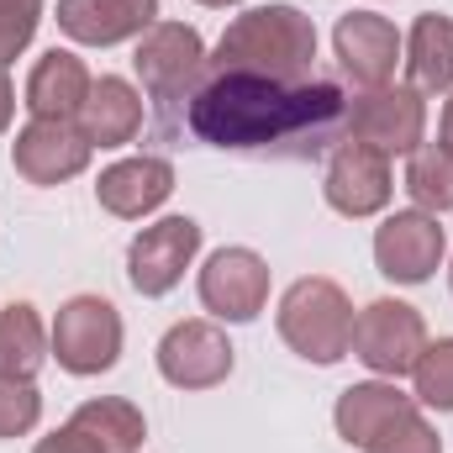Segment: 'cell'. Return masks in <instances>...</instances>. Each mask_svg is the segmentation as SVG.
<instances>
[{
    "mask_svg": "<svg viewBox=\"0 0 453 453\" xmlns=\"http://www.w3.org/2000/svg\"><path fill=\"white\" fill-rule=\"evenodd\" d=\"M417 406H433V411H453V338H438L422 348L417 369Z\"/></svg>",
    "mask_w": 453,
    "mask_h": 453,
    "instance_id": "obj_24",
    "label": "cell"
},
{
    "mask_svg": "<svg viewBox=\"0 0 453 453\" xmlns=\"http://www.w3.org/2000/svg\"><path fill=\"white\" fill-rule=\"evenodd\" d=\"M48 348H53V342H48V327H42V317H37L32 301H11V306L0 311V374L32 380V374L42 369Z\"/></svg>",
    "mask_w": 453,
    "mask_h": 453,
    "instance_id": "obj_21",
    "label": "cell"
},
{
    "mask_svg": "<svg viewBox=\"0 0 453 453\" xmlns=\"http://www.w3.org/2000/svg\"><path fill=\"white\" fill-rule=\"evenodd\" d=\"M422 348H427V322H422V311L406 306V301H369V306L353 317V348H348V353H353L364 369L385 374V380L411 374L417 358H422Z\"/></svg>",
    "mask_w": 453,
    "mask_h": 453,
    "instance_id": "obj_5",
    "label": "cell"
},
{
    "mask_svg": "<svg viewBox=\"0 0 453 453\" xmlns=\"http://www.w3.org/2000/svg\"><path fill=\"white\" fill-rule=\"evenodd\" d=\"M196 5H237V0H196Z\"/></svg>",
    "mask_w": 453,
    "mask_h": 453,
    "instance_id": "obj_31",
    "label": "cell"
},
{
    "mask_svg": "<svg viewBox=\"0 0 453 453\" xmlns=\"http://www.w3.org/2000/svg\"><path fill=\"white\" fill-rule=\"evenodd\" d=\"M449 274H453V269H449Z\"/></svg>",
    "mask_w": 453,
    "mask_h": 453,
    "instance_id": "obj_32",
    "label": "cell"
},
{
    "mask_svg": "<svg viewBox=\"0 0 453 453\" xmlns=\"http://www.w3.org/2000/svg\"><path fill=\"white\" fill-rule=\"evenodd\" d=\"M158 21V0H58V27L85 48L142 37Z\"/></svg>",
    "mask_w": 453,
    "mask_h": 453,
    "instance_id": "obj_16",
    "label": "cell"
},
{
    "mask_svg": "<svg viewBox=\"0 0 453 453\" xmlns=\"http://www.w3.org/2000/svg\"><path fill=\"white\" fill-rule=\"evenodd\" d=\"M427 132V101L411 85H374L348 106V137L395 158V153H417Z\"/></svg>",
    "mask_w": 453,
    "mask_h": 453,
    "instance_id": "obj_7",
    "label": "cell"
},
{
    "mask_svg": "<svg viewBox=\"0 0 453 453\" xmlns=\"http://www.w3.org/2000/svg\"><path fill=\"white\" fill-rule=\"evenodd\" d=\"M74 121H80L90 148H121V142H132L142 132V96L127 80L106 74V80L90 85V96H85V106H80Z\"/></svg>",
    "mask_w": 453,
    "mask_h": 453,
    "instance_id": "obj_19",
    "label": "cell"
},
{
    "mask_svg": "<svg viewBox=\"0 0 453 453\" xmlns=\"http://www.w3.org/2000/svg\"><path fill=\"white\" fill-rule=\"evenodd\" d=\"M443 148L453 153V96H449V106H443Z\"/></svg>",
    "mask_w": 453,
    "mask_h": 453,
    "instance_id": "obj_30",
    "label": "cell"
},
{
    "mask_svg": "<svg viewBox=\"0 0 453 453\" xmlns=\"http://www.w3.org/2000/svg\"><path fill=\"white\" fill-rule=\"evenodd\" d=\"M69 422H80L90 438H101V449L106 453H137L142 449V438H148V422H142V411L132 406V401H121V395H101V401H85Z\"/></svg>",
    "mask_w": 453,
    "mask_h": 453,
    "instance_id": "obj_22",
    "label": "cell"
},
{
    "mask_svg": "<svg viewBox=\"0 0 453 453\" xmlns=\"http://www.w3.org/2000/svg\"><path fill=\"white\" fill-rule=\"evenodd\" d=\"M37 417H42V395H37V385H32V380H11V374H0V438H21V433H32Z\"/></svg>",
    "mask_w": 453,
    "mask_h": 453,
    "instance_id": "obj_25",
    "label": "cell"
},
{
    "mask_svg": "<svg viewBox=\"0 0 453 453\" xmlns=\"http://www.w3.org/2000/svg\"><path fill=\"white\" fill-rule=\"evenodd\" d=\"M32 453H106V449H101V438H90L80 422H64L58 433H48Z\"/></svg>",
    "mask_w": 453,
    "mask_h": 453,
    "instance_id": "obj_28",
    "label": "cell"
},
{
    "mask_svg": "<svg viewBox=\"0 0 453 453\" xmlns=\"http://www.w3.org/2000/svg\"><path fill=\"white\" fill-rule=\"evenodd\" d=\"M280 338L290 353H301L306 364H338L353 348V306L342 296V285L311 274L296 280L280 301Z\"/></svg>",
    "mask_w": 453,
    "mask_h": 453,
    "instance_id": "obj_3",
    "label": "cell"
},
{
    "mask_svg": "<svg viewBox=\"0 0 453 453\" xmlns=\"http://www.w3.org/2000/svg\"><path fill=\"white\" fill-rule=\"evenodd\" d=\"M169 196H174V169H169V158H148V153L121 158L111 169H101V180H96V201L121 222H137V217L158 211Z\"/></svg>",
    "mask_w": 453,
    "mask_h": 453,
    "instance_id": "obj_15",
    "label": "cell"
},
{
    "mask_svg": "<svg viewBox=\"0 0 453 453\" xmlns=\"http://www.w3.org/2000/svg\"><path fill=\"white\" fill-rule=\"evenodd\" d=\"M206 69L264 74V80H280V85L317 80V27L301 5H253L222 32Z\"/></svg>",
    "mask_w": 453,
    "mask_h": 453,
    "instance_id": "obj_2",
    "label": "cell"
},
{
    "mask_svg": "<svg viewBox=\"0 0 453 453\" xmlns=\"http://www.w3.org/2000/svg\"><path fill=\"white\" fill-rule=\"evenodd\" d=\"M37 21H42V0H0V64L27 53V42L37 37Z\"/></svg>",
    "mask_w": 453,
    "mask_h": 453,
    "instance_id": "obj_26",
    "label": "cell"
},
{
    "mask_svg": "<svg viewBox=\"0 0 453 453\" xmlns=\"http://www.w3.org/2000/svg\"><path fill=\"white\" fill-rule=\"evenodd\" d=\"M406 196L417 211H453V153L443 142H422L406 164Z\"/></svg>",
    "mask_w": 453,
    "mask_h": 453,
    "instance_id": "obj_23",
    "label": "cell"
},
{
    "mask_svg": "<svg viewBox=\"0 0 453 453\" xmlns=\"http://www.w3.org/2000/svg\"><path fill=\"white\" fill-rule=\"evenodd\" d=\"M322 190H327V206H333L338 217H374V211H385L390 196H395L390 158L348 137V142L333 148V164H327Z\"/></svg>",
    "mask_w": 453,
    "mask_h": 453,
    "instance_id": "obj_13",
    "label": "cell"
},
{
    "mask_svg": "<svg viewBox=\"0 0 453 453\" xmlns=\"http://www.w3.org/2000/svg\"><path fill=\"white\" fill-rule=\"evenodd\" d=\"M185 121L201 142L226 148V153L306 158V153H322L348 127V101L333 80L280 85L264 74L206 69L201 90L185 101Z\"/></svg>",
    "mask_w": 453,
    "mask_h": 453,
    "instance_id": "obj_1",
    "label": "cell"
},
{
    "mask_svg": "<svg viewBox=\"0 0 453 453\" xmlns=\"http://www.w3.org/2000/svg\"><path fill=\"white\" fill-rule=\"evenodd\" d=\"M48 342H53V358L69 374H80V380L106 374L121 358V317H116L111 301H101V296H74V301L58 306Z\"/></svg>",
    "mask_w": 453,
    "mask_h": 453,
    "instance_id": "obj_6",
    "label": "cell"
},
{
    "mask_svg": "<svg viewBox=\"0 0 453 453\" xmlns=\"http://www.w3.org/2000/svg\"><path fill=\"white\" fill-rule=\"evenodd\" d=\"M201 253V222L190 217H164V222L142 226L127 248V280L137 296H169L185 269L196 264Z\"/></svg>",
    "mask_w": 453,
    "mask_h": 453,
    "instance_id": "obj_8",
    "label": "cell"
},
{
    "mask_svg": "<svg viewBox=\"0 0 453 453\" xmlns=\"http://www.w3.org/2000/svg\"><path fill=\"white\" fill-rule=\"evenodd\" d=\"M11 111H16V90H11V74H5V64H0V132L11 127Z\"/></svg>",
    "mask_w": 453,
    "mask_h": 453,
    "instance_id": "obj_29",
    "label": "cell"
},
{
    "mask_svg": "<svg viewBox=\"0 0 453 453\" xmlns=\"http://www.w3.org/2000/svg\"><path fill=\"white\" fill-rule=\"evenodd\" d=\"M90 85L96 80H90L85 58H74L69 48H48L27 74V111L42 116V121H74Z\"/></svg>",
    "mask_w": 453,
    "mask_h": 453,
    "instance_id": "obj_17",
    "label": "cell"
},
{
    "mask_svg": "<svg viewBox=\"0 0 453 453\" xmlns=\"http://www.w3.org/2000/svg\"><path fill=\"white\" fill-rule=\"evenodd\" d=\"M364 453H443V438L427 427V417L422 411H411V417H401V422H390L374 443Z\"/></svg>",
    "mask_w": 453,
    "mask_h": 453,
    "instance_id": "obj_27",
    "label": "cell"
},
{
    "mask_svg": "<svg viewBox=\"0 0 453 453\" xmlns=\"http://www.w3.org/2000/svg\"><path fill=\"white\" fill-rule=\"evenodd\" d=\"M132 64H137L142 90H148L158 106H180V101H190V96L201 90V80H206V42H201V32L185 27V21H153V27L137 37Z\"/></svg>",
    "mask_w": 453,
    "mask_h": 453,
    "instance_id": "obj_4",
    "label": "cell"
},
{
    "mask_svg": "<svg viewBox=\"0 0 453 453\" xmlns=\"http://www.w3.org/2000/svg\"><path fill=\"white\" fill-rule=\"evenodd\" d=\"M406 74H411V90L453 96V16H438V11L417 16L406 37Z\"/></svg>",
    "mask_w": 453,
    "mask_h": 453,
    "instance_id": "obj_20",
    "label": "cell"
},
{
    "mask_svg": "<svg viewBox=\"0 0 453 453\" xmlns=\"http://www.w3.org/2000/svg\"><path fill=\"white\" fill-rule=\"evenodd\" d=\"M333 48H338L342 74L358 85V90H374V85H390L395 64H401V32L374 16V11H348L333 32Z\"/></svg>",
    "mask_w": 453,
    "mask_h": 453,
    "instance_id": "obj_14",
    "label": "cell"
},
{
    "mask_svg": "<svg viewBox=\"0 0 453 453\" xmlns=\"http://www.w3.org/2000/svg\"><path fill=\"white\" fill-rule=\"evenodd\" d=\"M269 301V264L253 248H217L201 269V306L222 322H253Z\"/></svg>",
    "mask_w": 453,
    "mask_h": 453,
    "instance_id": "obj_11",
    "label": "cell"
},
{
    "mask_svg": "<svg viewBox=\"0 0 453 453\" xmlns=\"http://www.w3.org/2000/svg\"><path fill=\"white\" fill-rule=\"evenodd\" d=\"M417 411V395H401L395 385H385V380H369V385H348L338 395V411H333V427H338L342 443H353V449H369L390 422H401V417H411Z\"/></svg>",
    "mask_w": 453,
    "mask_h": 453,
    "instance_id": "obj_18",
    "label": "cell"
},
{
    "mask_svg": "<svg viewBox=\"0 0 453 453\" xmlns=\"http://www.w3.org/2000/svg\"><path fill=\"white\" fill-rule=\"evenodd\" d=\"M158 374L174 390H211L232 374V342L217 322H174L158 338Z\"/></svg>",
    "mask_w": 453,
    "mask_h": 453,
    "instance_id": "obj_12",
    "label": "cell"
},
{
    "mask_svg": "<svg viewBox=\"0 0 453 453\" xmlns=\"http://www.w3.org/2000/svg\"><path fill=\"white\" fill-rule=\"evenodd\" d=\"M443 253H449V237H443L438 217L433 211H417V206L385 217L380 232H374V264L395 285H427L433 269L443 264Z\"/></svg>",
    "mask_w": 453,
    "mask_h": 453,
    "instance_id": "obj_9",
    "label": "cell"
},
{
    "mask_svg": "<svg viewBox=\"0 0 453 453\" xmlns=\"http://www.w3.org/2000/svg\"><path fill=\"white\" fill-rule=\"evenodd\" d=\"M90 153L96 148L85 142L80 121H42V116H32L11 142V164L27 185H64V180L85 174Z\"/></svg>",
    "mask_w": 453,
    "mask_h": 453,
    "instance_id": "obj_10",
    "label": "cell"
}]
</instances>
